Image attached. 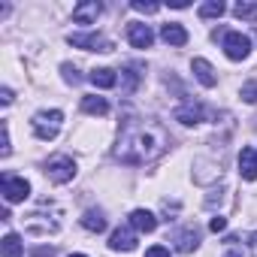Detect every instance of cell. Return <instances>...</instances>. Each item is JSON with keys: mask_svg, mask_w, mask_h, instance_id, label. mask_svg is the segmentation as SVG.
I'll return each instance as SVG.
<instances>
[{"mask_svg": "<svg viewBox=\"0 0 257 257\" xmlns=\"http://www.w3.org/2000/svg\"><path fill=\"white\" fill-rule=\"evenodd\" d=\"M170 146V134L152 121H127L115 146V158L124 164H152Z\"/></svg>", "mask_w": 257, "mask_h": 257, "instance_id": "cell-1", "label": "cell"}, {"mask_svg": "<svg viewBox=\"0 0 257 257\" xmlns=\"http://www.w3.org/2000/svg\"><path fill=\"white\" fill-rule=\"evenodd\" d=\"M34 134L40 137V140H55L58 137V131H61V124H64V112L61 109H43V112H37L34 115Z\"/></svg>", "mask_w": 257, "mask_h": 257, "instance_id": "cell-2", "label": "cell"}, {"mask_svg": "<svg viewBox=\"0 0 257 257\" xmlns=\"http://www.w3.org/2000/svg\"><path fill=\"white\" fill-rule=\"evenodd\" d=\"M43 173L49 176V182L67 185V182H73V176H76V161H73L70 155H55V158L46 161V170H43Z\"/></svg>", "mask_w": 257, "mask_h": 257, "instance_id": "cell-3", "label": "cell"}, {"mask_svg": "<svg viewBox=\"0 0 257 257\" xmlns=\"http://www.w3.org/2000/svg\"><path fill=\"white\" fill-rule=\"evenodd\" d=\"M67 43L76 46V49H85V52H112L115 49V43L109 37L97 34V31H91V34H70Z\"/></svg>", "mask_w": 257, "mask_h": 257, "instance_id": "cell-4", "label": "cell"}, {"mask_svg": "<svg viewBox=\"0 0 257 257\" xmlns=\"http://www.w3.org/2000/svg\"><path fill=\"white\" fill-rule=\"evenodd\" d=\"M0 191H4V200L7 203H25L31 197V182L22 179V176H4L0 179Z\"/></svg>", "mask_w": 257, "mask_h": 257, "instance_id": "cell-5", "label": "cell"}, {"mask_svg": "<svg viewBox=\"0 0 257 257\" xmlns=\"http://www.w3.org/2000/svg\"><path fill=\"white\" fill-rule=\"evenodd\" d=\"M224 55H227L230 61H245V58L251 55V40H248L245 34H239V31L224 34Z\"/></svg>", "mask_w": 257, "mask_h": 257, "instance_id": "cell-6", "label": "cell"}, {"mask_svg": "<svg viewBox=\"0 0 257 257\" xmlns=\"http://www.w3.org/2000/svg\"><path fill=\"white\" fill-rule=\"evenodd\" d=\"M127 40H131L134 49H149V46L155 43V34H152L149 25H143V22H131V25H127Z\"/></svg>", "mask_w": 257, "mask_h": 257, "instance_id": "cell-7", "label": "cell"}, {"mask_svg": "<svg viewBox=\"0 0 257 257\" xmlns=\"http://www.w3.org/2000/svg\"><path fill=\"white\" fill-rule=\"evenodd\" d=\"M176 121H182L185 127H194V124H200L203 121V103H194V100H185L176 112Z\"/></svg>", "mask_w": 257, "mask_h": 257, "instance_id": "cell-8", "label": "cell"}, {"mask_svg": "<svg viewBox=\"0 0 257 257\" xmlns=\"http://www.w3.org/2000/svg\"><path fill=\"white\" fill-rule=\"evenodd\" d=\"M191 70H194V76H197V82H200L203 88H215V85H218V73H215V67H212L206 58H194Z\"/></svg>", "mask_w": 257, "mask_h": 257, "instance_id": "cell-9", "label": "cell"}, {"mask_svg": "<svg viewBox=\"0 0 257 257\" xmlns=\"http://www.w3.org/2000/svg\"><path fill=\"white\" fill-rule=\"evenodd\" d=\"M100 13H103V7L97 4V0H85V4L73 7V22L76 25H94Z\"/></svg>", "mask_w": 257, "mask_h": 257, "instance_id": "cell-10", "label": "cell"}, {"mask_svg": "<svg viewBox=\"0 0 257 257\" xmlns=\"http://www.w3.org/2000/svg\"><path fill=\"white\" fill-rule=\"evenodd\" d=\"M109 248L112 251H134L137 248V233L131 227H118L112 236H109Z\"/></svg>", "mask_w": 257, "mask_h": 257, "instance_id": "cell-11", "label": "cell"}, {"mask_svg": "<svg viewBox=\"0 0 257 257\" xmlns=\"http://www.w3.org/2000/svg\"><path fill=\"white\" fill-rule=\"evenodd\" d=\"M197 245H200V230H197L194 224L176 233V251H182V254H191V251H197Z\"/></svg>", "mask_w": 257, "mask_h": 257, "instance_id": "cell-12", "label": "cell"}, {"mask_svg": "<svg viewBox=\"0 0 257 257\" xmlns=\"http://www.w3.org/2000/svg\"><path fill=\"white\" fill-rule=\"evenodd\" d=\"M131 227L140 230V233H155L158 230V218L149 209H134L131 212Z\"/></svg>", "mask_w": 257, "mask_h": 257, "instance_id": "cell-13", "label": "cell"}, {"mask_svg": "<svg viewBox=\"0 0 257 257\" xmlns=\"http://www.w3.org/2000/svg\"><path fill=\"white\" fill-rule=\"evenodd\" d=\"M239 176L245 182H254L257 179V152L254 149H242L239 152Z\"/></svg>", "mask_w": 257, "mask_h": 257, "instance_id": "cell-14", "label": "cell"}, {"mask_svg": "<svg viewBox=\"0 0 257 257\" xmlns=\"http://www.w3.org/2000/svg\"><path fill=\"white\" fill-rule=\"evenodd\" d=\"M161 40H164L167 46H185V43H188V31H185L182 25L170 22V25L161 28Z\"/></svg>", "mask_w": 257, "mask_h": 257, "instance_id": "cell-15", "label": "cell"}, {"mask_svg": "<svg viewBox=\"0 0 257 257\" xmlns=\"http://www.w3.org/2000/svg\"><path fill=\"white\" fill-rule=\"evenodd\" d=\"M91 85H97V88H115V82H118V73L115 70H109V67H97V70H91Z\"/></svg>", "mask_w": 257, "mask_h": 257, "instance_id": "cell-16", "label": "cell"}, {"mask_svg": "<svg viewBox=\"0 0 257 257\" xmlns=\"http://www.w3.org/2000/svg\"><path fill=\"white\" fill-rule=\"evenodd\" d=\"M0 251H4V257H22L25 245H22V239H19L16 233H7L4 242H0Z\"/></svg>", "mask_w": 257, "mask_h": 257, "instance_id": "cell-17", "label": "cell"}, {"mask_svg": "<svg viewBox=\"0 0 257 257\" xmlns=\"http://www.w3.org/2000/svg\"><path fill=\"white\" fill-rule=\"evenodd\" d=\"M82 227L91 230V233H103V230H106V218H103V212H94V209L85 212V215H82Z\"/></svg>", "mask_w": 257, "mask_h": 257, "instance_id": "cell-18", "label": "cell"}, {"mask_svg": "<svg viewBox=\"0 0 257 257\" xmlns=\"http://www.w3.org/2000/svg\"><path fill=\"white\" fill-rule=\"evenodd\" d=\"M82 112H88V115H106L109 103L103 97H82Z\"/></svg>", "mask_w": 257, "mask_h": 257, "instance_id": "cell-19", "label": "cell"}, {"mask_svg": "<svg viewBox=\"0 0 257 257\" xmlns=\"http://www.w3.org/2000/svg\"><path fill=\"white\" fill-rule=\"evenodd\" d=\"M233 16L245 19V22H254L257 19V4H251V0H239V4L233 7Z\"/></svg>", "mask_w": 257, "mask_h": 257, "instance_id": "cell-20", "label": "cell"}, {"mask_svg": "<svg viewBox=\"0 0 257 257\" xmlns=\"http://www.w3.org/2000/svg\"><path fill=\"white\" fill-rule=\"evenodd\" d=\"M224 10H227V7L221 4V0H209V4L200 7V19H221Z\"/></svg>", "mask_w": 257, "mask_h": 257, "instance_id": "cell-21", "label": "cell"}, {"mask_svg": "<svg viewBox=\"0 0 257 257\" xmlns=\"http://www.w3.org/2000/svg\"><path fill=\"white\" fill-rule=\"evenodd\" d=\"M61 73H64V79H67L70 85H79V82H82V76H79V70H76L73 64H61Z\"/></svg>", "mask_w": 257, "mask_h": 257, "instance_id": "cell-22", "label": "cell"}, {"mask_svg": "<svg viewBox=\"0 0 257 257\" xmlns=\"http://www.w3.org/2000/svg\"><path fill=\"white\" fill-rule=\"evenodd\" d=\"M242 100H245V103H257V82H254V79L242 85Z\"/></svg>", "mask_w": 257, "mask_h": 257, "instance_id": "cell-23", "label": "cell"}, {"mask_svg": "<svg viewBox=\"0 0 257 257\" xmlns=\"http://www.w3.org/2000/svg\"><path fill=\"white\" fill-rule=\"evenodd\" d=\"M137 13H146V16H152V13H158L161 10V4H146V0H134V4H131Z\"/></svg>", "mask_w": 257, "mask_h": 257, "instance_id": "cell-24", "label": "cell"}, {"mask_svg": "<svg viewBox=\"0 0 257 257\" xmlns=\"http://www.w3.org/2000/svg\"><path fill=\"white\" fill-rule=\"evenodd\" d=\"M209 230H212V233H224V230H227V218H224V215H215V218L209 221Z\"/></svg>", "mask_w": 257, "mask_h": 257, "instance_id": "cell-25", "label": "cell"}, {"mask_svg": "<svg viewBox=\"0 0 257 257\" xmlns=\"http://www.w3.org/2000/svg\"><path fill=\"white\" fill-rule=\"evenodd\" d=\"M146 257H170V248H164V245H152V248L146 251Z\"/></svg>", "mask_w": 257, "mask_h": 257, "instance_id": "cell-26", "label": "cell"}, {"mask_svg": "<svg viewBox=\"0 0 257 257\" xmlns=\"http://www.w3.org/2000/svg\"><path fill=\"white\" fill-rule=\"evenodd\" d=\"M10 152H13V146H10V127L4 124V146H0V155L10 158Z\"/></svg>", "mask_w": 257, "mask_h": 257, "instance_id": "cell-27", "label": "cell"}, {"mask_svg": "<svg viewBox=\"0 0 257 257\" xmlns=\"http://www.w3.org/2000/svg\"><path fill=\"white\" fill-rule=\"evenodd\" d=\"M34 257H55V248H34Z\"/></svg>", "mask_w": 257, "mask_h": 257, "instance_id": "cell-28", "label": "cell"}, {"mask_svg": "<svg viewBox=\"0 0 257 257\" xmlns=\"http://www.w3.org/2000/svg\"><path fill=\"white\" fill-rule=\"evenodd\" d=\"M0 103H4V106H10V103H13V91H10V88L0 91Z\"/></svg>", "mask_w": 257, "mask_h": 257, "instance_id": "cell-29", "label": "cell"}, {"mask_svg": "<svg viewBox=\"0 0 257 257\" xmlns=\"http://www.w3.org/2000/svg\"><path fill=\"white\" fill-rule=\"evenodd\" d=\"M170 7H173V10H185V7H188V0H173Z\"/></svg>", "mask_w": 257, "mask_h": 257, "instance_id": "cell-30", "label": "cell"}, {"mask_svg": "<svg viewBox=\"0 0 257 257\" xmlns=\"http://www.w3.org/2000/svg\"><path fill=\"white\" fill-rule=\"evenodd\" d=\"M248 242H251V248H254V251H257V230H254V233H251V236H248Z\"/></svg>", "mask_w": 257, "mask_h": 257, "instance_id": "cell-31", "label": "cell"}, {"mask_svg": "<svg viewBox=\"0 0 257 257\" xmlns=\"http://www.w3.org/2000/svg\"><path fill=\"white\" fill-rule=\"evenodd\" d=\"M227 257H242V254H239V251H230V254H227Z\"/></svg>", "mask_w": 257, "mask_h": 257, "instance_id": "cell-32", "label": "cell"}, {"mask_svg": "<svg viewBox=\"0 0 257 257\" xmlns=\"http://www.w3.org/2000/svg\"><path fill=\"white\" fill-rule=\"evenodd\" d=\"M70 257H85V254H70Z\"/></svg>", "mask_w": 257, "mask_h": 257, "instance_id": "cell-33", "label": "cell"}]
</instances>
